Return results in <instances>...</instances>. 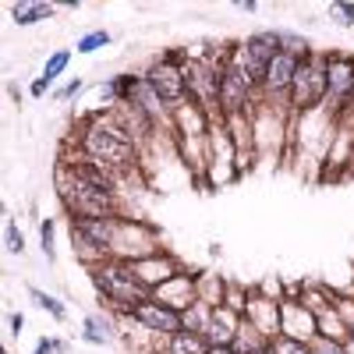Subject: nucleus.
Returning <instances> with one entry per match:
<instances>
[{"label":"nucleus","instance_id":"obj_1","mask_svg":"<svg viewBox=\"0 0 354 354\" xmlns=\"http://www.w3.org/2000/svg\"><path fill=\"white\" fill-rule=\"evenodd\" d=\"M78 149H82V156L96 160L110 174H128L138 163L135 138L113 117H93V121H85L78 131Z\"/></svg>","mask_w":354,"mask_h":354},{"label":"nucleus","instance_id":"obj_2","mask_svg":"<svg viewBox=\"0 0 354 354\" xmlns=\"http://www.w3.org/2000/svg\"><path fill=\"white\" fill-rule=\"evenodd\" d=\"M57 195H61V205L71 213V220H106V216H117L113 192L82 181V177L75 170H68L64 163H61V174H57Z\"/></svg>","mask_w":354,"mask_h":354},{"label":"nucleus","instance_id":"obj_3","mask_svg":"<svg viewBox=\"0 0 354 354\" xmlns=\"http://www.w3.org/2000/svg\"><path fill=\"white\" fill-rule=\"evenodd\" d=\"M93 280H96V287H100V294H103L106 301L121 305V308H128V312H135V308L145 301V287H142L138 273L128 270V266H121V262H103V266H96Z\"/></svg>","mask_w":354,"mask_h":354},{"label":"nucleus","instance_id":"obj_4","mask_svg":"<svg viewBox=\"0 0 354 354\" xmlns=\"http://www.w3.org/2000/svg\"><path fill=\"white\" fill-rule=\"evenodd\" d=\"M283 50L280 32H255L245 43H238V50H230V61L245 71V78L252 85H262L270 75V64L277 61V53Z\"/></svg>","mask_w":354,"mask_h":354},{"label":"nucleus","instance_id":"obj_5","mask_svg":"<svg viewBox=\"0 0 354 354\" xmlns=\"http://www.w3.org/2000/svg\"><path fill=\"white\" fill-rule=\"evenodd\" d=\"M142 78L149 82V88L156 93V100H160L167 110H181V103L188 100V68H181L177 53L153 61L149 71H145Z\"/></svg>","mask_w":354,"mask_h":354},{"label":"nucleus","instance_id":"obj_6","mask_svg":"<svg viewBox=\"0 0 354 354\" xmlns=\"http://www.w3.org/2000/svg\"><path fill=\"white\" fill-rule=\"evenodd\" d=\"M330 96V82H326V57H312L305 53L301 64H298V75H294V85H290V103L298 110H308L315 103H322Z\"/></svg>","mask_w":354,"mask_h":354},{"label":"nucleus","instance_id":"obj_7","mask_svg":"<svg viewBox=\"0 0 354 354\" xmlns=\"http://www.w3.org/2000/svg\"><path fill=\"white\" fill-rule=\"evenodd\" d=\"M252 82L245 78V71L230 61V53L223 57L220 64V110L223 113H238L248 106V96H252Z\"/></svg>","mask_w":354,"mask_h":354},{"label":"nucleus","instance_id":"obj_8","mask_svg":"<svg viewBox=\"0 0 354 354\" xmlns=\"http://www.w3.org/2000/svg\"><path fill=\"white\" fill-rule=\"evenodd\" d=\"M131 315H135V322H142V326L153 330V333H170L174 337V333L185 330V319L174 305H160V301H149V298H145Z\"/></svg>","mask_w":354,"mask_h":354},{"label":"nucleus","instance_id":"obj_9","mask_svg":"<svg viewBox=\"0 0 354 354\" xmlns=\"http://www.w3.org/2000/svg\"><path fill=\"white\" fill-rule=\"evenodd\" d=\"M301 57L305 53H298V50H280L277 53V61L270 64V75H266V82H262V88L266 93H290V85H294V75H298V64H301Z\"/></svg>","mask_w":354,"mask_h":354},{"label":"nucleus","instance_id":"obj_10","mask_svg":"<svg viewBox=\"0 0 354 354\" xmlns=\"http://www.w3.org/2000/svg\"><path fill=\"white\" fill-rule=\"evenodd\" d=\"M326 82L333 100H351L354 103V57L330 53L326 57Z\"/></svg>","mask_w":354,"mask_h":354},{"label":"nucleus","instance_id":"obj_11","mask_svg":"<svg viewBox=\"0 0 354 354\" xmlns=\"http://www.w3.org/2000/svg\"><path fill=\"white\" fill-rule=\"evenodd\" d=\"M11 18L18 25H36V21L53 18V4H32V0H25V4H15L11 8Z\"/></svg>","mask_w":354,"mask_h":354},{"label":"nucleus","instance_id":"obj_12","mask_svg":"<svg viewBox=\"0 0 354 354\" xmlns=\"http://www.w3.org/2000/svg\"><path fill=\"white\" fill-rule=\"evenodd\" d=\"M170 354H209V344L202 340V333H174L170 337Z\"/></svg>","mask_w":354,"mask_h":354},{"label":"nucleus","instance_id":"obj_13","mask_svg":"<svg viewBox=\"0 0 354 354\" xmlns=\"http://www.w3.org/2000/svg\"><path fill=\"white\" fill-rule=\"evenodd\" d=\"M68 64H71V50H57V53H50V61H46V68H43V78L57 82V78L64 75Z\"/></svg>","mask_w":354,"mask_h":354},{"label":"nucleus","instance_id":"obj_14","mask_svg":"<svg viewBox=\"0 0 354 354\" xmlns=\"http://www.w3.org/2000/svg\"><path fill=\"white\" fill-rule=\"evenodd\" d=\"M270 351H273V354H312V351L305 347V340L287 337V333H283V337H277V340L270 344Z\"/></svg>","mask_w":354,"mask_h":354},{"label":"nucleus","instance_id":"obj_15","mask_svg":"<svg viewBox=\"0 0 354 354\" xmlns=\"http://www.w3.org/2000/svg\"><path fill=\"white\" fill-rule=\"evenodd\" d=\"M4 245H8L11 255H21L25 252V238H21V230H18V223L11 216L4 220Z\"/></svg>","mask_w":354,"mask_h":354},{"label":"nucleus","instance_id":"obj_16","mask_svg":"<svg viewBox=\"0 0 354 354\" xmlns=\"http://www.w3.org/2000/svg\"><path fill=\"white\" fill-rule=\"evenodd\" d=\"M106 43H110V32L96 28V32H85V36L78 39V53H96V50H103Z\"/></svg>","mask_w":354,"mask_h":354},{"label":"nucleus","instance_id":"obj_17","mask_svg":"<svg viewBox=\"0 0 354 354\" xmlns=\"http://www.w3.org/2000/svg\"><path fill=\"white\" fill-rule=\"evenodd\" d=\"M32 298H36V301H39V308H46V312H50V315H53L57 322H64V319H68V312H64V305H61V301H57V298H53V294H43V290H36V287H32Z\"/></svg>","mask_w":354,"mask_h":354},{"label":"nucleus","instance_id":"obj_18","mask_svg":"<svg viewBox=\"0 0 354 354\" xmlns=\"http://www.w3.org/2000/svg\"><path fill=\"white\" fill-rule=\"evenodd\" d=\"M82 337H85L88 344H106V337H110V333H106V326H103V319L88 315V319H85V333H82Z\"/></svg>","mask_w":354,"mask_h":354},{"label":"nucleus","instance_id":"obj_19","mask_svg":"<svg viewBox=\"0 0 354 354\" xmlns=\"http://www.w3.org/2000/svg\"><path fill=\"white\" fill-rule=\"evenodd\" d=\"M39 238H43V252H46V259L53 262V220H43V223H39Z\"/></svg>","mask_w":354,"mask_h":354},{"label":"nucleus","instance_id":"obj_20","mask_svg":"<svg viewBox=\"0 0 354 354\" xmlns=\"http://www.w3.org/2000/svg\"><path fill=\"white\" fill-rule=\"evenodd\" d=\"M330 15L340 18V25H354V4H333Z\"/></svg>","mask_w":354,"mask_h":354},{"label":"nucleus","instance_id":"obj_21","mask_svg":"<svg viewBox=\"0 0 354 354\" xmlns=\"http://www.w3.org/2000/svg\"><path fill=\"white\" fill-rule=\"evenodd\" d=\"M82 88H85V82H82V78H75V82H68V85L61 88V93H57V100H71V96H78V93H82Z\"/></svg>","mask_w":354,"mask_h":354},{"label":"nucleus","instance_id":"obj_22","mask_svg":"<svg viewBox=\"0 0 354 354\" xmlns=\"http://www.w3.org/2000/svg\"><path fill=\"white\" fill-rule=\"evenodd\" d=\"M312 354H344V347H337V344H330V340H322Z\"/></svg>","mask_w":354,"mask_h":354},{"label":"nucleus","instance_id":"obj_23","mask_svg":"<svg viewBox=\"0 0 354 354\" xmlns=\"http://www.w3.org/2000/svg\"><path fill=\"white\" fill-rule=\"evenodd\" d=\"M50 85H53L50 78H36V82H32V88H28V93H32V96H43V93H46Z\"/></svg>","mask_w":354,"mask_h":354},{"label":"nucleus","instance_id":"obj_24","mask_svg":"<svg viewBox=\"0 0 354 354\" xmlns=\"http://www.w3.org/2000/svg\"><path fill=\"white\" fill-rule=\"evenodd\" d=\"M209 354H234V347H230V344H213Z\"/></svg>","mask_w":354,"mask_h":354},{"label":"nucleus","instance_id":"obj_25","mask_svg":"<svg viewBox=\"0 0 354 354\" xmlns=\"http://www.w3.org/2000/svg\"><path fill=\"white\" fill-rule=\"evenodd\" d=\"M53 347H61V344H50V340H43V344H39V347H36V351H32V354H50V351H53Z\"/></svg>","mask_w":354,"mask_h":354},{"label":"nucleus","instance_id":"obj_26","mask_svg":"<svg viewBox=\"0 0 354 354\" xmlns=\"http://www.w3.org/2000/svg\"><path fill=\"white\" fill-rule=\"evenodd\" d=\"M21 326H25V319L21 315H11V333H21Z\"/></svg>","mask_w":354,"mask_h":354},{"label":"nucleus","instance_id":"obj_27","mask_svg":"<svg viewBox=\"0 0 354 354\" xmlns=\"http://www.w3.org/2000/svg\"><path fill=\"white\" fill-rule=\"evenodd\" d=\"M344 354H354V340H347V344H344Z\"/></svg>","mask_w":354,"mask_h":354},{"label":"nucleus","instance_id":"obj_28","mask_svg":"<svg viewBox=\"0 0 354 354\" xmlns=\"http://www.w3.org/2000/svg\"><path fill=\"white\" fill-rule=\"evenodd\" d=\"M259 354H273V351H259Z\"/></svg>","mask_w":354,"mask_h":354},{"label":"nucleus","instance_id":"obj_29","mask_svg":"<svg viewBox=\"0 0 354 354\" xmlns=\"http://www.w3.org/2000/svg\"><path fill=\"white\" fill-rule=\"evenodd\" d=\"M351 106H354V103H351Z\"/></svg>","mask_w":354,"mask_h":354}]
</instances>
